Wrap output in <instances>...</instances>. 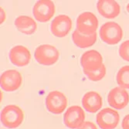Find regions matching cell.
<instances>
[{"mask_svg": "<svg viewBox=\"0 0 129 129\" xmlns=\"http://www.w3.org/2000/svg\"><path fill=\"white\" fill-rule=\"evenodd\" d=\"M0 119L3 125L8 128H16L24 119V114L17 105L9 104L1 111Z\"/></svg>", "mask_w": 129, "mask_h": 129, "instance_id": "1", "label": "cell"}, {"mask_svg": "<svg viewBox=\"0 0 129 129\" xmlns=\"http://www.w3.org/2000/svg\"><path fill=\"white\" fill-rule=\"evenodd\" d=\"M100 37L103 42L113 46L118 44L123 37V30L121 26L115 22H107L101 26Z\"/></svg>", "mask_w": 129, "mask_h": 129, "instance_id": "2", "label": "cell"}, {"mask_svg": "<svg viewBox=\"0 0 129 129\" xmlns=\"http://www.w3.org/2000/svg\"><path fill=\"white\" fill-rule=\"evenodd\" d=\"M60 57V52L55 46L50 44L39 46L34 52V58L41 65L50 66L56 63Z\"/></svg>", "mask_w": 129, "mask_h": 129, "instance_id": "3", "label": "cell"}, {"mask_svg": "<svg viewBox=\"0 0 129 129\" xmlns=\"http://www.w3.org/2000/svg\"><path fill=\"white\" fill-rule=\"evenodd\" d=\"M46 107L50 112L54 114H62L67 107V98L63 93L53 90L46 98Z\"/></svg>", "mask_w": 129, "mask_h": 129, "instance_id": "4", "label": "cell"}, {"mask_svg": "<svg viewBox=\"0 0 129 129\" xmlns=\"http://www.w3.org/2000/svg\"><path fill=\"white\" fill-rule=\"evenodd\" d=\"M98 27V19L97 16L90 13H82L77 19V30L85 35H93L96 33Z\"/></svg>", "mask_w": 129, "mask_h": 129, "instance_id": "5", "label": "cell"}, {"mask_svg": "<svg viewBox=\"0 0 129 129\" xmlns=\"http://www.w3.org/2000/svg\"><path fill=\"white\" fill-rule=\"evenodd\" d=\"M55 13L54 3L50 0H40L33 8V14L37 21L46 22L51 19Z\"/></svg>", "mask_w": 129, "mask_h": 129, "instance_id": "6", "label": "cell"}, {"mask_svg": "<svg viewBox=\"0 0 129 129\" xmlns=\"http://www.w3.org/2000/svg\"><path fill=\"white\" fill-rule=\"evenodd\" d=\"M120 115L113 108H106L96 116V121L101 129H114L119 124Z\"/></svg>", "mask_w": 129, "mask_h": 129, "instance_id": "7", "label": "cell"}, {"mask_svg": "<svg viewBox=\"0 0 129 129\" xmlns=\"http://www.w3.org/2000/svg\"><path fill=\"white\" fill-rule=\"evenodd\" d=\"M85 113L81 107L74 105L67 108L63 115V123L70 129H77L84 123Z\"/></svg>", "mask_w": 129, "mask_h": 129, "instance_id": "8", "label": "cell"}, {"mask_svg": "<svg viewBox=\"0 0 129 129\" xmlns=\"http://www.w3.org/2000/svg\"><path fill=\"white\" fill-rule=\"evenodd\" d=\"M0 82L3 90L7 92H13L21 87L22 77L18 70H8L2 74Z\"/></svg>", "mask_w": 129, "mask_h": 129, "instance_id": "9", "label": "cell"}, {"mask_svg": "<svg viewBox=\"0 0 129 129\" xmlns=\"http://www.w3.org/2000/svg\"><path fill=\"white\" fill-rule=\"evenodd\" d=\"M72 20L70 16L60 14L56 16L51 22L50 31L53 36L63 38L70 33L72 28Z\"/></svg>", "mask_w": 129, "mask_h": 129, "instance_id": "10", "label": "cell"}, {"mask_svg": "<svg viewBox=\"0 0 129 129\" xmlns=\"http://www.w3.org/2000/svg\"><path fill=\"white\" fill-rule=\"evenodd\" d=\"M108 102L113 108L121 110L127 107L129 102V94L127 90L121 87H116L110 90Z\"/></svg>", "mask_w": 129, "mask_h": 129, "instance_id": "11", "label": "cell"}, {"mask_svg": "<svg viewBox=\"0 0 129 129\" xmlns=\"http://www.w3.org/2000/svg\"><path fill=\"white\" fill-rule=\"evenodd\" d=\"M9 57L11 63L16 67H22L28 65L31 60V53L28 48L22 45L13 46L9 50Z\"/></svg>", "mask_w": 129, "mask_h": 129, "instance_id": "12", "label": "cell"}, {"mask_svg": "<svg viewBox=\"0 0 129 129\" xmlns=\"http://www.w3.org/2000/svg\"><path fill=\"white\" fill-rule=\"evenodd\" d=\"M103 64L101 54L95 50H90L82 54L80 57V65L83 70H93L99 68Z\"/></svg>", "mask_w": 129, "mask_h": 129, "instance_id": "13", "label": "cell"}, {"mask_svg": "<svg viewBox=\"0 0 129 129\" xmlns=\"http://www.w3.org/2000/svg\"><path fill=\"white\" fill-rule=\"evenodd\" d=\"M98 13L104 18L114 19L121 13L120 5L114 0H100L97 3Z\"/></svg>", "mask_w": 129, "mask_h": 129, "instance_id": "14", "label": "cell"}, {"mask_svg": "<svg viewBox=\"0 0 129 129\" xmlns=\"http://www.w3.org/2000/svg\"><path fill=\"white\" fill-rule=\"evenodd\" d=\"M82 106L89 113H96L102 107V98L95 91H89L82 98Z\"/></svg>", "mask_w": 129, "mask_h": 129, "instance_id": "15", "label": "cell"}, {"mask_svg": "<svg viewBox=\"0 0 129 129\" xmlns=\"http://www.w3.org/2000/svg\"><path fill=\"white\" fill-rule=\"evenodd\" d=\"M15 26L17 29L25 35H32L36 32L37 25L35 20L28 16H19L15 19Z\"/></svg>", "mask_w": 129, "mask_h": 129, "instance_id": "16", "label": "cell"}, {"mask_svg": "<svg viewBox=\"0 0 129 129\" xmlns=\"http://www.w3.org/2000/svg\"><path fill=\"white\" fill-rule=\"evenodd\" d=\"M97 33L93 35H85L77 29L72 33V40L74 44L80 48H87L93 46L97 41Z\"/></svg>", "mask_w": 129, "mask_h": 129, "instance_id": "17", "label": "cell"}, {"mask_svg": "<svg viewBox=\"0 0 129 129\" xmlns=\"http://www.w3.org/2000/svg\"><path fill=\"white\" fill-rule=\"evenodd\" d=\"M116 79L119 87L124 89H129V65L120 68Z\"/></svg>", "mask_w": 129, "mask_h": 129, "instance_id": "18", "label": "cell"}, {"mask_svg": "<svg viewBox=\"0 0 129 129\" xmlns=\"http://www.w3.org/2000/svg\"><path fill=\"white\" fill-rule=\"evenodd\" d=\"M106 67L103 63L99 68L93 70H83L84 74L88 77L91 81H99L102 80L106 75Z\"/></svg>", "mask_w": 129, "mask_h": 129, "instance_id": "19", "label": "cell"}, {"mask_svg": "<svg viewBox=\"0 0 129 129\" xmlns=\"http://www.w3.org/2000/svg\"><path fill=\"white\" fill-rule=\"evenodd\" d=\"M118 53L124 60L129 62V40L124 41L120 45Z\"/></svg>", "mask_w": 129, "mask_h": 129, "instance_id": "20", "label": "cell"}, {"mask_svg": "<svg viewBox=\"0 0 129 129\" xmlns=\"http://www.w3.org/2000/svg\"><path fill=\"white\" fill-rule=\"evenodd\" d=\"M77 129H98L96 125L91 121H84V123L82 124Z\"/></svg>", "mask_w": 129, "mask_h": 129, "instance_id": "21", "label": "cell"}, {"mask_svg": "<svg viewBox=\"0 0 129 129\" xmlns=\"http://www.w3.org/2000/svg\"><path fill=\"white\" fill-rule=\"evenodd\" d=\"M122 128L129 129V114L126 115L122 121Z\"/></svg>", "mask_w": 129, "mask_h": 129, "instance_id": "22", "label": "cell"}, {"mask_svg": "<svg viewBox=\"0 0 129 129\" xmlns=\"http://www.w3.org/2000/svg\"><path fill=\"white\" fill-rule=\"evenodd\" d=\"M0 12H1V24H2V23L4 22V21L6 19V13H5V11H4V9H3V7L0 8Z\"/></svg>", "mask_w": 129, "mask_h": 129, "instance_id": "23", "label": "cell"}, {"mask_svg": "<svg viewBox=\"0 0 129 129\" xmlns=\"http://www.w3.org/2000/svg\"><path fill=\"white\" fill-rule=\"evenodd\" d=\"M127 11L128 13H129V3L127 5Z\"/></svg>", "mask_w": 129, "mask_h": 129, "instance_id": "24", "label": "cell"}]
</instances>
